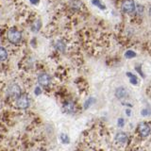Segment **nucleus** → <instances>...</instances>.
Wrapping results in <instances>:
<instances>
[{
	"label": "nucleus",
	"mask_w": 151,
	"mask_h": 151,
	"mask_svg": "<svg viewBox=\"0 0 151 151\" xmlns=\"http://www.w3.org/2000/svg\"><path fill=\"white\" fill-rule=\"evenodd\" d=\"M7 94L9 96L16 99L21 94V89L17 84L12 83L11 85H9L7 88Z\"/></svg>",
	"instance_id": "20e7f679"
},
{
	"label": "nucleus",
	"mask_w": 151,
	"mask_h": 151,
	"mask_svg": "<svg viewBox=\"0 0 151 151\" xmlns=\"http://www.w3.org/2000/svg\"><path fill=\"white\" fill-rule=\"evenodd\" d=\"M127 139L129 138H127V135L125 132H119V133H117L115 136V141L118 144H121V145H125L127 142Z\"/></svg>",
	"instance_id": "1a4fd4ad"
},
{
	"label": "nucleus",
	"mask_w": 151,
	"mask_h": 151,
	"mask_svg": "<svg viewBox=\"0 0 151 151\" xmlns=\"http://www.w3.org/2000/svg\"><path fill=\"white\" fill-rule=\"evenodd\" d=\"M94 102V99L93 98H89L88 100L85 102V104H84V108L85 109H88L90 106H92V104Z\"/></svg>",
	"instance_id": "4468645a"
},
{
	"label": "nucleus",
	"mask_w": 151,
	"mask_h": 151,
	"mask_svg": "<svg viewBox=\"0 0 151 151\" xmlns=\"http://www.w3.org/2000/svg\"><path fill=\"white\" fill-rule=\"evenodd\" d=\"M50 82H51V77L45 73H42L39 75V77H38V83L42 85V86H48Z\"/></svg>",
	"instance_id": "423d86ee"
},
{
	"label": "nucleus",
	"mask_w": 151,
	"mask_h": 151,
	"mask_svg": "<svg viewBox=\"0 0 151 151\" xmlns=\"http://www.w3.org/2000/svg\"><path fill=\"white\" fill-rule=\"evenodd\" d=\"M127 76L129 77V80H130V82L131 84H133V85H137L138 84V78H137L136 76H134L133 74H131V73H127Z\"/></svg>",
	"instance_id": "9b49d317"
},
{
	"label": "nucleus",
	"mask_w": 151,
	"mask_h": 151,
	"mask_svg": "<svg viewBox=\"0 0 151 151\" xmlns=\"http://www.w3.org/2000/svg\"><path fill=\"white\" fill-rule=\"evenodd\" d=\"M8 40L9 42H12L13 45H16V44H19V42H21L22 40V34L21 32L19 31L16 28H11L9 31H8Z\"/></svg>",
	"instance_id": "f257e3e1"
},
{
	"label": "nucleus",
	"mask_w": 151,
	"mask_h": 151,
	"mask_svg": "<svg viewBox=\"0 0 151 151\" xmlns=\"http://www.w3.org/2000/svg\"><path fill=\"white\" fill-rule=\"evenodd\" d=\"M135 56H136V53L132 50H127L125 54V57L127 59H132V58H134Z\"/></svg>",
	"instance_id": "ddd939ff"
},
{
	"label": "nucleus",
	"mask_w": 151,
	"mask_h": 151,
	"mask_svg": "<svg viewBox=\"0 0 151 151\" xmlns=\"http://www.w3.org/2000/svg\"><path fill=\"white\" fill-rule=\"evenodd\" d=\"M148 113H149V111H148V110H146V109H145V110L142 111V114L145 115H145H147Z\"/></svg>",
	"instance_id": "f3484780"
},
{
	"label": "nucleus",
	"mask_w": 151,
	"mask_h": 151,
	"mask_svg": "<svg viewBox=\"0 0 151 151\" xmlns=\"http://www.w3.org/2000/svg\"><path fill=\"white\" fill-rule=\"evenodd\" d=\"M29 97L27 96V94L23 93L20 94L17 98H16V106L19 109H22V110H26L28 107H29Z\"/></svg>",
	"instance_id": "f03ea898"
},
{
	"label": "nucleus",
	"mask_w": 151,
	"mask_h": 151,
	"mask_svg": "<svg viewBox=\"0 0 151 151\" xmlns=\"http://www.w3.org/2000/svg\"><path fill=\"white\" fill-rule=\"evenodd\" d=\"M60 140L63 141V143H64V144L68 143V142H69L68 136H67V135H65V134H61V135H60Z\"/></svg>",
	"instance_id": "2eb2a0df"
},
{
	"label": "nucleus",
	"mask_w": 151,
	"mask_h": 151,
	"mask_svg": "<svg viewBox=\"0 0 151 151\" xmlns=\"http://www.w3.org/2000/svg\"><path fill=\"white\" fill-rule=\"evenodd\" d=\"M35 93H36V94H40V93H41V89H40L39 87L35 89Z\"/></svg>",
	"instance_id": "6ab92c4d"
},
{
	"label": "nucleus",
	"mask_w": 151,
	"mask_h": 151,
	"mask_svg": "<svg viewBox=\"0 0 151 151\" xmlns=\"http://www.w3.org/2000/svg\"><path fill=\"white\" fill-rule=\"evenodd\" d=\"M129 91L125 88V87H119L116 89L115 91V96L118 98V99H122V98H125L127 96V94H129V93H127Z\"/></svg>",
	"instance_id": "6e6552de"
},
{
	"label": "nucleus",
	"mask_w": 151,
	"mask_h": 151,
	"mask_svg": "<svg viewBox=\"0 0 151 151\" xmlns=\"http://www.w3.org/2000/svg\"><path fill=\"white\" fill-rule=\"evenodd\" d=\"M149 14H150V15H151V7L149 8Z\"/></svg>",
	"instance_id": "aec40b11"
},
{
	"label": "nucleus",
	"mask_w": 151,
	"mask_h": 151,
	"mask_svg": "<svg viewBox=\"0 0 151 151\" xmlns=\"http://www.w3.org/2000/svg\"><path fill=\"white\" fill-rule=\"evenodd\" d=\"M0 58H1V61H5L8 59V51L4 47L0 48Z\"/></svg>",
	"instance_id": "9d476101"
},
{
	"label": "nucleus",
	"mask_w": 151,
	"mask_h": 151,
	"mask_svg": "<svg viewBox=\"0 0 151 151\" xmlns=\"http://www.w3.org/2000/svg\"><path fill=\"white\" fill-rule=\"evenodd\" d=\"M138 132L142 137H147L150 134L151 129L146 123H141L138 126Z\"/></svg>",
	"instance_id": "39448f33"
},
{
	"label": "nucleus",
	"mask_w": 151,
	"mask_h": 151,
	"mask_svg": "<svg viewBox=\"0 0 151 151\" xmlns=\"http://www.w3.org/2000/svg\"><path fill=\"white\" fill-rule=\"evenodd\" d=\"M92 3L94 5V6H96L97 8H99L100 9H102V11H104V9H106V6L101 3L100 0H92Z\"/></svg>",
	"instance_id": "f8f14e48"
},
{
	"label": "nucleus",
	"mask_w": 151,
	"mask_h": 151,
	"mask_svg": "<svg viewBox=\"0 0 151 151\" xmlns=\"http://www.w3.org/2000/svg\"><path fill=\"white\" fill-rule=\"evenodd\" d=\"M30 3H32L33 5H37L38 3H39V0H29Z\"/></svg>",
	"instance_id": "a211bd4d"
},
{
	"label": "nucleus",
	"mask_w": 151,
	"mask_h": 151,
	"mask_svg": "<svg viewBox=\"0 0 151 151\" xmlns=\"http://www.w3.org/2000/svg\"><path fill=\"white\" fill-rule=\"evenodd\" d=\"M121 8L125 13H132L136 11V6L133 0H124L122 2Z\"/></svg>",
	"instance_id": "7ed1b4c3"
},
{
	"label": "nucleus",
	"mask_w": 151,
	"mask_h": 151,
	"mask_svg": "<svg viewBox=\"0 0 151 151\" xmlns=\"http://www.w3.org/2000/svg\"><path fill=\"white\" fill-rule=\"evenodd\" d=\"M63 111L66 113H74L76 111V105L72 101H67L63 104Z\"/></svg>",
	"instance_id": "0eeeda50"
},
{
	"label": "nucleus",
	"mask_w": 151,
	"mask_h": 151,
	"mask_svg": "<svg viewBox=\"0 0 151 151\" xmlns=\"http://www.w3.org/2000/svg\"><path fill=\"white\" fill-rule=\"evenodd\" d=\"M118 126H119L120 127H122L123 126H124V119H123V118H120V119L118 120Z\"/></svg>",
	"instance_id": "dca6fc26"
}]
</instances>
